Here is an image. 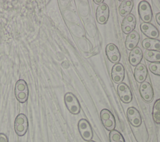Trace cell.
<instances>
[{"label":"cell","instance_id":"1","mask_svg":"<svg viewBox=\"0 0 160 142\" xmlns=\"http://www.w3.org/2000/svg\"><path fill=\"white\" fill-rule=\"evenodd\" d=\"M14 95L19 103H24L27 101L29 97V88L24 79H20L16 81L14 86Z\"/></svg>","mask_w":160,"mask_h":142},{"label":"cell","instance_id":"23","mask_svg":"<svg viewBox=\"0 0 160 142\" xmlns=\"http://www.w3.org/2000/svg\"><path fill=\"white\" fill-rule=\"evenodd\" d=\"M148 68L152 74L160 76V63H151Z\"/></svg>","mask_w":160,"mask_h":142},{"label":"cell","instance_id":"18","mask_svg":"<svg viewBox=\"0 0 160 142\" xmlns=\"http://www.w3.org/2000/svg\"><path fill=\"white\" fill-rule=\"evenodd\" d=\"M141 45L146 50L160 51V40L158 39L145 38L142 40Z\"/></svg>","mask_w":160,"mask_h":142},{"label":"cell","instance_id":"10","mask_svg":"<svg viewBox=\"0 0 160 142\" xmlns=\"http://www.w3.org/2000/svg\"><path fill=\"white\" fill-rule=\"evenodd\" d=\"M109 16V8L107 4L102 3L99 4L96 10V19L100 24H106Z\"/></svg>","mask_w":160,"mask_h":142},{"label":"cell","instance_id":"24","mask_svg":"<svg viewBox=\"0 0 160 142\" xmlns=\"http://www.w3.org/2000/svg\"><path fill=\"white\" fill-rule=\"evenodd\" d=\"M0 142H8V138L5 134L0 133Z\"/></svg>","mask_w":160,"mask_h":142},{"label":"cell","instance_id":"8","mask_svg":"<svg viewBox=\"0 0 160 142\" xmlns=\"http://www.w3.org/2000/svg\"><path fill=\"white\" fill-rule=\"evenodd\" d=\"M139 91L141 98L146 103H150L154 98V90L152 85L148 81H144L140 84Z\"/></svg>","mask_w":160,"mask_h":142},{"label":"cell","instance_id":"9","mask_svg":"<svg viewBox=\"0 0 160 142\" xmlns=\"http://www.w3.org/2000/svg\"><path fill=\"white\" fill-rule=\"evenodd\" d=\"M105 53L109 61L115 64L119 63L121 59V54L117 46L114 43H109L105 48Z\"/></svg>","mask_w":160,"mask_h":142},{"label":"cell","instance_id":"12","mask_svg":"<svg viewBox=\"0 0 160 142\" xmlns=\"http://www.w3.org/2000/svg\"><path fill=\"white\" fill-rule=\"evenodd\" d=\"M126 116L129 123L134 126L138 127L142 123V118L139 111L134 107H129L126 111Z\"/></svg>","mask_w":160,"mask_h":142},{"label":"cell","instance_id":"26","mask_svg":"<svg viewBox=\"0 0 160 142\" xmlns=\"http://www.w3.org/2000/svg\"><path fill=\"white\" fill-rule=\"evenodd\" d=\"M93 2L95 3V4H102V3H103V2H104V1L103 0H98V1H96V0H94L93 1Z\"/></svg>","mask_w":160,"mask_h":142},{"label":"cell","instance_id":"16","mask_svg":"<svg viewBox=\"0 0 160 142\" xmlns=\"http://www.w3.org/2000/svg\"><path fill=\"white\" fill-rule=\"evenodd\" d=\"M140 40V36L136 31H133L127 34L125 40V47L128 50L131 51L138 46Z\"/></svg>","mask_w":160,"mask_h":142},{"label":"cell","instance_id":"27","mask_svg":"<svg viewBox=\"0 0 160 142\" xmlns=\"http://www.w3.org/2000/svg\"><path fill=\"white\" fill-rule=\"evenodd\" d=\"M88 142H96V141H92V140H91V141H88Z\"/></svg>","mask_w":160,"mask_h":142},{"label":"cell","instance_id":"28","mask_svg":"<svg viewBox=\"0 0 160 142\" xmlns=\"http://www.w3.org/2000/svg\"><path fill=\"white\" fill-rule=\"evenodd\" d=\"M159 36H160V33H159Z\"/></svg>","mask_w":160,"mask_h":142},{"label":"cell","instance_id":"19","mask_svg":"<svg viewBox=\"0 0 160 142\" xmlns=\"http://www.w3.org/2000/svg\"><path fill=\"white\" fill-rule=\"evenodd\" d=\"M134 6V1L131 0H125L122 1L119 6V13L122 17H126L131 14Z\"/></svg>","mask_w":160,"mask_h":142},{"label":"cell","instance_id":"3","mask_svg":"<svg viewBox=\"0 0 160 142\" xmlns=\"http://www.w3.org/2000/svg\"><path fill=\"white\" fill-rule=\"evenodd\" d=\"M28 126L29 123L27 116L23 113L18 114L14 122V129L16 134L19 136H24L28 129Z\"/></svg>","mask_w":160,"mask_h":142},{"label":"cell","instance_id":"20","mask_svg":"<svg viewBox=\"0 0 160 142\" xmlns=\"http://www.w3.org/2000/svg\"><path fill=\"white\" fill-rule=\"evenodd\" d=\"M143 57L150 63H160V51L146 50L143 53Z\"/></svg>","mask_w":160,"mask_h":142},{"label":"cell","instance_id":"13","mask_svg":"<svg viewBox=\"0 0 160 142\" xmlns=\"http://www.w3.org/2000/svg\"><path fill=\"white\" fill-rule=\"evenodd\" d=\"M136 25V18L132 14L124 17L121 23V29L123 33L128 34L134 31Z\"/></svg>","mask_w":160,"mask_h":142},{"label":"cell","instance_id":"14","mask_svg":"<svg viewBox=\"0 0 160 142\" xmlns=\"http://www.w3.org/2000/svg\"><path fill=\"white\" fill-rule=\"evenodd\" d=\"M140 30L148 38L157 39L159 36V32L158 28L150 23H141Z\"/></svg>","mask_w":160,"mask_h":142},{"label":"cell","instance_id":"5","mask_svg":"<svg viewBox=\"0 0 160 142\" xmlns=\"http://www.w3.org/2000/svg\"><path fill=\"white\" fill-rule=\"evenodd\" d=\"M138 14L142 23H151L153 16L151 7L146 1H141L138 4Z\"/></svg>","mask_w":160,"mask_h":142},{"label":"cell","instance_id":"4","mask_svg":"<svg viewBox=\"0 0 160 142\" xmlns=\"http://www.w3.org/2000/svg\"><path fill=\"white\" fill-rule=\"evenodd\" d=\"M78 129L80 136L85 141H89L93 138V131L89 121L84 118L79 120Z\"/></svg>","mask_w":160,"mask_h":142},{"label":"cell","instance_id":"7","mask_svg":"<svg viewBox=\"0 0 160 142\" xmlns=\"http://www.w3.org/2000/svg\"><path fill=\"white\" fill-rule=\"evenodd\" d=\"M117 93L120 100L126 104L129 103L132 100V94L130 88L124 83H121L117 86Z\"/></svg>","mask_w":160,"mask_h":142},{"label":"cell","instance_id":"6","mask_svg":"<svg viewBox=\"0 0 160 142\" xmlns=\"http://www.w3.org/2000/svg\"><path fill=\"white\" fill-rule=\"evenodd\" d=\"M100 119L103 126L109 131L114 129L116 119L112 113L108 109H102L100 112Z\"/></svg>","mask_w":160,"mask_h":142},{"label":"cell","instance_id":"15","mask_svg":"<svg viewBox=\"0 0 160 142\" xmlns=\"http://www.w3.org/2000/svg\"><path fill=\"white\" fill-rule=\"evenodd\" d=\"M148 71L146 65L143 63H139L135 66L134 70V79L139 83H142L145 81L148 76Z\"/></svg>","mask_w":160,"mask_h":142},{"label":"cell","instance_id":"17","mask_svg":"<svg viewBox=\"0 0 160 142\" xmlns=\"http://www.w3.org/2000/svg\"><path fill=\"white\" fill-rule=\"evenodd\" d=\"M143 58V53L141 49L137 46L131 51L129 54V62L132 66H136L141 63Z\"/></svg>","mask_w":160,"mask_h":142},{"label":"cell","instance_id":"25","mask_svg":"<svg viewBox=\"0 0 160 142\" xmlns=\"http://www.w3.org/2000/svg\"><path fill=\"white\" fill-rule=\"evenodd\" d=\"M155 19L156 23L160 26V13H158L155 16Z\"/></svg>","mask_w":160,"mask_h":142},{"label":"cell","instance_id":"11","mask_svg":"<svg viewBox=\"0 0 160 142\" xmlns=\"http://www.w3.org/2000/svg\"><path fill=\"white\" fill-rule=\"evenodd\" d=\"M111 76L114 83L119 84L122 83L125 76V69L123 65L119 63L115 64L112 67Z\"/></svg>","mask_w":160,"mask_h":142},{"label":"cell","instance_id":"2","mask_svg":"<svg viewBox=\"0 0 160 142\" xmlns=\"http://www.w3.org/2000/svg\"><path fill=\"white\" fill-rule=\"evenodd\" d=\"M64 101L68 110L72 114H78L81 110L80 103L76 96L71 92L64 94Z\"/></svg>","mask_w":160,"mask_h":142},{"label":"cell","instance_id":"21","mask_svg":"<svg viewBox=\"0 0 160 142\" xmlns=\"http://www.w3.org/2000/svg\"><path fill=\"white\" fill-rule=\"evenodd\" d=\"M152 117L155 123L160 124V98L156 99L153 104Z\"/></svg>","mask_w":160,"mask_h":142},{"label":"cell","instance_id":"22","mask_svg":"<svg viewBox=\"0 0 160 142\" xmlns=\"http://www.w3.org/2000/svg\"><path fill=\"white\" fill-rule=\"evenodd\" d=\"M109 142H125L122 134L116 129L109 131Z\"/></svg>","mask_w":160,"mask_h":142}]
</instances>
